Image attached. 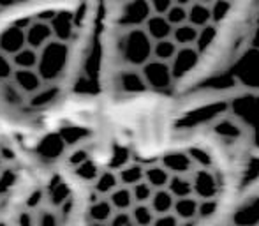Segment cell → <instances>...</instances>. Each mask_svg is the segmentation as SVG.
Returning <instances> with one entry per match:
<instances>
[{
  "label": "cell",
  "mask_w": 259,
  "mask_h": 226,
  "mask_svg": "<svg viewBox=\"0 0 259 226\" xmlns=\"http://www.w3.org/2000/svg\"><path fill=\"white\" fill-rule=\"evenodd\" d=\"M92 99L96 0L0 23V126L28 140Z\"/></svg>",
  "instance_id": "cell-1"
},
{
  "label": "cell",
  "mask_w": 259,
  "mask_h": 226,
  "mask_svg": "<svg viewBox=\"0 0 259 226\" xmlns=\"http://www.w3.org/2000/svg\"><path fill=\"white\" fill-rule=\"evenodd\" d=\"M160 165L169 173H191L194 168V159L185 150H171L159 158Z\"/></svg>",
  "instance_id": "cell-7"
},
{
  "label": "cell",
  "mask_w": 259,
  "mask_h": 226,
  "mask_svg": "<svg viewBox=\"0 0 259 226\" xmlns=\"http://www.w3.org/2000/svg\"><path fill=\"white\" fill-rule=\"evenodd\" d=\"M199 2H203V4H208V6H210V4L213 2V0H199Z\"/></svg>",
  "instance_id": "cell-24"
},
{
  "label": "cell",
  "mask_w": 259,
  "mask_h": 226,
  "mask_svg": "<svg viewBox=\"0 0 259 226\" xmlns=\"http://www.w3.org/2000/svg\"><path fill=\"white\" fill-rule=\"evenodd\" d=\"M167 21H169L171 27H177V25H182L187 21V7L184 6H178V4L173 2V6L162 14Z\"/></svg>",
  "instance_id": "cell-19"
},
{
  "label": "cell",
  "mask_w": 259,
  "mask_h": 226,
  "mask_svg": "<svg viewBox=\"0 0 259 226\" xmlns=\"http://www.w3.org/2000/svg\"><path fill=\"white\" fill-rule=\"evenodd\" d=\"M175 196L169 193L167 187H162V189H155L154 195H152L150 202H148V207L152 209V212L157 216H162L166 212H171L175 207Z\"/></svg>",
  "instance_id": "cell-12"
},
{
  "label": "cell",
  "mask_w": 259,
  "mask_h": 226,
  "mask_svg": "<svg viewBox=\"0 0 259 226\" xmlns=\"http://www.w3.org/2000/svg\"><path fill=\"white\" fill-rule=\"evenodd\" d=\"M191 180H192V195L196 198L199 200L215 198L219 195L217 177L210 170L201 168V170L191 171Z\"/></svg>",
  "instance_id": "cell-6"
},
{
  "label": "cell",
  "mask_w": 259,
  "mask_h": 226,
  "mask_svg": "<svg viewBox=\"0 0 259 226\" xmlns=\"http://www.w3.org/2000/svg\"><path fill=\"white\" fill-rule=\"evenodd\" d=\"M178 46L173 39H160V41H154L152 43V57L150 58H155V60H162V62H167L169 64L171 58L175 57L177 53ZM123 74V72H122Z\"/></svg>",
  "instance_id": "cell-16"
},
{
  "label": "cell",
  "mask_w": 259,
  "mask_h": 226,
  "mask_svg": "<svg viewBox=\"0 0 259 226\" xmlns=\"http://www.w3.org/2000/svg\"><path fill=\"white\" fill-rule=\"evenodd\" d=\"M199 57L201 53L196 50V46H180L175 53V57L169 62L171 76H173V82H180L184 80L192 69L198 65Z\"/></svg>",
  "instance_id": "cell-5"
},
{
  "label": "cell",
  "mask_w": 259,
  "mask_h": 226,
  "mask_svg": "<svg viewBox=\"0 0 259 226\" xmlns=\"http://www.w3.org/2000/svg\"><path fill=\"white\" fill-rule=\"evenodd\" d=\"M143 158V156H141ZM143 165H145V171H143V180L147 184L152 185V189H162L167 185L169 182L171 173L160 165L159 159H145L143 158Z\"/></svg>",
  "instance_id": "cell-9"
},
{
  "label": "cell",
  "mask_w": 259,
  "mask_h": 226,
  "mask_svg": "<svg viewBox=\"0 0 259 226\" xmlns=\"http://www.w3.org/2000/svg\"><path fill=\"white\" fill-rule=\"evenodd\" d=\"M72 2H78V0H0V23L39 9Z\"/></svg>",
  "instance_id": "cell-4"
},
{
  "label": "cell",
  "mask_w": 259,
  "mask_h": 226,
  "mask_svg": "<svg viewBox=\"0 0 259 226\" xmlns=\"http://www.w3.org/2000/svg\"><path fill=\"white\" fill-rule=\"evenodd\" d=\"M136 74L141 76L147 92L148 90L164 92V90H167L171 85H173V76H171L169 64H167V62H162V60L150 58L147 64L141 65L140 71H138Z\"/></svg>",
  "instance_id": "cell-3"
},
{
  "label": "cell",
  "mask_w": 259,
  "mask_h": 226,
  "mask_svg": "<svg viewBox=\"0 0 259 226\" xmlns=\"http://www.w3.org/2000/svg\"><path fill=\"white\" fill-rule=\"evenodd\" d=\"M233 223L259 224V195H252L240 205V209L233 216Z\"/></svg>",
  "instance_id": "cell-10"
},
{
  "label": "cell",
  "mask_w": 259,
  "mask_h": 226,
  "mask_svg": "<svg viewBox=\"0 0 259 226\" xmlns=\"http://www.w3.org/2000/svg\"><path fill=\"white\" fill-rule=\"evenodd\" d=\"M233 9V0H213L210 4V11H211V23H221L226 18L231 14Z\"/></svg>",
  "instance_id": "cell-18"
},
{
  "label": "cell",
  "mask_w": 259,
  "mask_h": 226,
  "mask_svg": "<svg viewBox=\"0 0 259 226\" xmlns=\"http://www.w3.org/2000/svg\"><path fill=\"white\" fill-rule=\"evenodd\" d=\"M187 21L194 27L201 28L205 25L211 23V11L208 4H203L199 0H194L191 6H187Z\"/></svg>",
  "instance_id": "cell-13"
},
{
  "label": "cell",
  "mask_w": 259,
  "mask_h": 226,
  "mask_svg": "<svg viewBox=\"0 0 259 226\" xmlns=\"http://www.w3.org/2000/svg\"><path fill=\"white\" fill-rule=\"evenodd\" d=\"M175 4H178V6H184V7H187V6H191L194 0H173Z\"/></svg>",
  "instance_id": "cell-23"
},
{
  "label": "cell",
  "mask_w": 259,
  "mask_h": 226,
  "mask_svg": "<svg viewBox=\"0 0 259 226\" xmlns=\"http://www.w3.org/2000/svg\"><path fill=\"white\" fill-rule=\"evenodd\" d=\"M198 32H199L198 27H194L192 23L185 21V23L173 27V30H171V39L177 43L178 48H180V46H194L196 39H198Z\"/></svg>",
  "instance_id": "cell-14"
},
{
  "label": "cell",
  "mask_w": 259,
  "mask_h": 226,
  "mask_svg": "<svg viewBox=\"0 0 259 226\" xmlns=\"http://www.w3.org/2000/svg\"><path fill=\"white\" fill-rule=\"evenodd\" d=\"M175 198H184L192 195V180L191 173H171L169 182L166 185Z\"/></svg>",
  "instance_id": "cell-15"
},
{
  "label": "cell",
  "mask_w": 259,
  "mask_h": 226,
  "mask_svg": "<svg viewBox=\"0 0 259 226\" xmlns=\"http://www.w3.org/2000/svg\"><path fill=\"white\" fill-rule=\"evenodd\" d=\"M154 224L155 226H178L182 224V219L178 217V214L175 212V210H171V212H166L162 214V216H157L154 219Z\"/></svg>",
  "instance_id": "cell-21"
},
{
  "label": "cell",
  "mask_w": 259,
  "mask_h": 226,
  "mask_svg": "<svg viewBox=\"0 0 259 226\" xmlns=\"http://www.w3.org/2000/svg\"><path fill=\"white\" fill-rule=\"evenodd\" d=\"M148 6H150V14H164L173 6V0H148Z\"/></svg>",
  "instance_id": "cell-22"
},
{
  "label": "cell",
  "mask_w": 259,
  "mask_h": 226,
  "mask_svg": "<svg viewBox=\"0 0 259 226\" xmlns=\"http://www.w3.org/2000/svg\"><path fill=\"white\" fill-rule=\"evenodd\" d=\"M215 39H217V25L215 23L205 25V27H201L198 32V39H196V43H194L196 50H198L199 53L206 52L215 43Z\"/></svg>",
  "instance_id": "cell-17"
},
{
  "label": "cell",
  "mask_w": 259,
  "mask_h": 226,
  "mask_svg": "<svg viewBox=\"0 0 259 226\" xmlns=\"http://www.w3.org/2000/svg\"><path fill=\"white\" fill-rule=\"evenodd\" d=\"M136 28H141V30L148 35V39H150L152 43L160 41V39H169L171 30H173L169 21H167L162 14H150V16L143 21V25H141V27H136Z\"/></svg>",
  "instance_id": "cell-8"
},
{
  "label": "cell",
  "mask_w": 259,
  "mask_h": 226,
  "mask_svg": "<svg viewBox=\"0 0 259 226\" xmlns=\"http://www.w3.org/2000/svg\"><path fill=\"white\" fill-rule=\"evenodd\" d=\"M219 209V202L215 198H205V200H199V205H198V217L201 219H206V217L213 216Z\"/></svg>",
  "instance_id": "cell-20"
},
{
  "label": "cell",
  "mask_w": 259,
  "mask_h": 226,
  "mask_svg": "<svg viewBox=\"0 0 259 226\" xmlns=\"http://www.w3.org/2000/svg\"><path fill=\"white\" fill-rule=\"evenodd\" d=\"M30 178V154L25 138L0 126V224H9Z\"/></svg>",
  "instance_id": "cell-2"
},
{
  "label": "cell",
  "mask_w": 259,
  "mask_h": 226,
  "mask_svg": "<svg viewBox=\"0 0 259 226\" xmlns=\"http://www.w3.org/2000/svg\"><path fill=\"white\" fill-rule=\"evenodd\" d=\"M198 205H199V198H196L194 195H189V196H184V198L175 200L173 210L182 219V224H187V223H191V221L196 223V217H198Z\"/></svg>",
  "instance_id": "cell-11"
}]
</instances>
